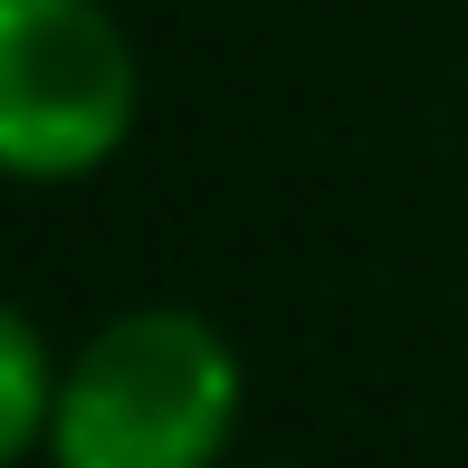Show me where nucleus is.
<instances>
[{
	"mask_svg": "<svg viewBox=\"0 0 468 468\" xmlns=\"http://www.w3.org/2000/svg\"><path fill=\"white\" fill-rule=\"evenodd\" d=\"M239 401V345L201 306H124L68 354L38 468H229Z\"/></svg>",
	"mask_w": 468,
	"mask_h": 468,
	"instance_id": "f257e3e1",
	"label": "nucleus"
},
{
	"mask_svg": "<svg viewBox=\"0 0 468 468\" xmlns=\"http://www.w3.org/2000/svg\"><path fill=\"white\" fill-rule=\"evenodd\" d=\"M144 124V48L105 0H0V163L87 182Z\"/></svg>",
	"mask_w": 468,
	"mask_h": 468,
	"instance_id": "f03ea898",
	"label": "nucleus"
},
{
	"mask_svg": "<svg viewBox=\"0 0 468 468\" xmlns=\"http://www.w3.org/2000/svg\"><path fill=\"white\" fill-rule=\"evenodd\" d=\"M58 392H68V364H58L48 325H38L29 306H10L0 315V459H38L48 450Z\"/></svg>",
	"mask_w": 468,
	"mask_h": 468,
	"instance_id": "7ed1b4c3",
	"label": "nucleus"
},
{
	"mask_svg": "<svg viewBox=\"0 0 468 468\" xmlns=\"http://www.w3.org/2000/svg\"><path fill=\"white\" fill-rule=\"evenodd\" d=\"M229 468H239V459H229Z\"/></svg>",
	"mask_w": 468,
	"mask_h": 468,
	"instance_id": "20e7f679",
	"label": "nucleus"
}]
</instances>
